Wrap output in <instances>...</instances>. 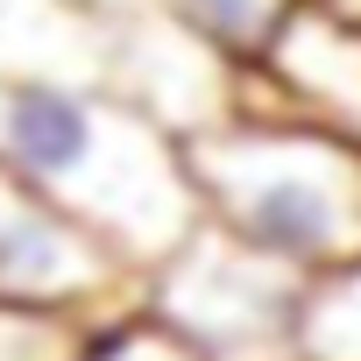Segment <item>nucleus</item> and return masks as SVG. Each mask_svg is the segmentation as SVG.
Instances as JSON below:
<instances>
[{
    "label": "nucleus",
    "mask_w": 361,
    "mask_h": 361,
    "mask_svg": "<svg viewBox=\"0 0 361 361\" xmlns=\"http://www.w3.org/2000/svg\"><path fill=\"white\" fill-rule=\"evenodd\" d=\"M114 15L85 0H0V78L106 85Z\"/></svg>",
    "instance_id": "7"
},
{
    "label": "nucleus",
    "mask_w": 361,
    "mask_h": 361,
    "mask_svg": "<svg viewBox=\"0 0 361 361\" xmlns=\"http://www.w3.org/2000/svg\"><path fill=\"white\" fill-rule=\"evenodd\" d=\"M0 163L106 234L142 276L206 227L185 142L106 85L0 78Z\"/></svg>",
    "instance_id": "1"
},
{
    "label": "nucleus",
    "mask_w": 361,
    "mask_h": 361,
    "mask_svg": "<svg viewBox=\"0 0 361 361\" xmlns=\"http://www.w3.org/2000/svg\"><path fill=\"white\" fill-rule=\"evenodd\" d=\"M0 298L106 326L142 312V269L78 213L43 199L22 170L0 163Z\"/></svg>",
    "instance_id": "4"
},
{
    "label": "nucleus",
    "mask_w": 361,
    "mask_h": 361,
    "mask_svg": "<svg viewBox=\"0 0 361 361\" xmlns=\"http://www.w3.org/2000/svg\"><path fill=\"white\" fill-rule=\"evenodd\" d=\"M156 8H170L185 29H199L220 57H234L241 71H262L269 50L283 43V29L298 22L305 0H156Z\"/></svg>",
    "instance_id": "8"
},
{
    "label": "nucleus",
    "mask_w": 361,
    "mask_h": 361,
    "mask_svg": "<svg viewBox=\"0 0 361 361\" xmlns=\"http://www.w3.org/2000/svg\"><path fill=\"white\" fill-rule=\"evenodd\" d=\"M248 78L234 57H220L199 29H185L170 8H135L114 15V50H106V92L149 114L163 135L199 142L227 121L248 114Z\"/></svg>",
    "instance_id": "5"
},
{
    "label": "nucleus",
    "mask_w": 361,
    "mask_h": 361,
    "mask_svg": "<svg viewBox=\"0 0 361 361\" xmlns=\"http://www.w3.org/2000/svg\"><path fill=\"white\" fill-rule=\"evenodd\" d=\"M92 340H99V319L36 312V305L0 298V361H85Z\"/></svg>",
    "instance_id": "10"
},
{
    "label": "nucleus",
    "mask_w": 361,
    "mask_h": 361,
    "mask_svg": "<svg viewBox=\"0 0 361 361\" xmlns=\"http://www.w3.org/2000/svg\"><path fill=\"white\" fill-rule=\"evenodd\" d=\"M312 276L269 262L220 220L142 276V312L199 361H298V312Z\"/></svg>",
    "instance_id": "3"
},
{
    "label": "nucleus",
    "mask_w": 361,
    "mask_h": 361,
    "mask_svg": "<svg viewBox=\"0 0 361 361\" xmlns=\"http://www.w3.org/2000/svg\"><path fill=\"white\" fill-rule=\"evenodd\" d=\"M312 8H326V15H340V22L361 29V0H312Z\"/></svg>",
    "instance_id": "12"
},
{
    "label": "nucleus",
    "mask_w": 361,
    "mask_h": 361,
    "mask_svg": "<svg viewBox=\"0 0 361 361\" xmlns=\"http://www.w3.org/2000/svg\"><path fill=\"white\" fill-rule=\"evenodd\" d=\"M192 177L206 220L262 248L298 276H333L361 262V149L305 114L269 106L262 78H248V114L199 135Z\"/></svg>",
    "instance_id": "2"
},
{
    "label": "nucleus",
    "mask_w": 361,
    "mask_h": 361,
    "mask_svg": "<svg viewBox=\"0 0 361 361\" xmlns=\"http://www.w3.org/2000/svg\"><path fill=\"white\" fill-rule=\"evenodd\" d=\"M85 361H199V354L177 333H163L149 312H128V319H106L99 326V340H92Z\"/></svg>",
    "instance_id": "11"
},
{
    "label": "nucleus",
    "mask_w": 361,
    "mask_h": 361,
    "mask_svg": "<svg viewBox=\"0 0 361 361\" xmlns=\"http://www.w3.org/2000/svg\"><path fill=\"white\" fill-rule=\"evenodd\" d=\"M298 361H361V262L312 276L298 312Z\"/></svg>",
    "instance_id": "9"
},
{
    "label": "nucleus",
    "mask_w": 361,
    "mask_h": 361,
    "mask_svg": "<svg viewBox=\"0 0 361 361\" xmlns=\"http://www.w3.org/2000/svg\"><path fill=\"white\" fill-rule=\"evenodd\" d=\"M85 8H99V15H135V8H156V0H85Z\"/></svg>",
    "instance_id": "13"
},
{
    "label": "nucleus",
    "mask_w": 361,
    "mask_h": 361,
    "mask_svg": "<svg viewBox=\"0 0 361 361\" xmlns=\"http://www.w3.org/2000/svg\"><path fill=\"white\" fill-rule=\"evenodd\" d=\"M255 78H262L269 106L305 114V121H319V128H333L361 149V29L354 22L305 0Z\"/></svg>",
    "instance_id": "6"
}]
</instances>
